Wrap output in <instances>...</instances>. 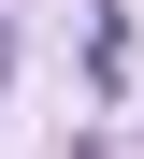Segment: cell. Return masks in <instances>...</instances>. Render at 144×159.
Returning <instances> with one entry per match:
<instances>
[{"label": "cell", "instance_id": "cell-1", "mask_svg": "<svg viewBox=\"0 0 144 159\" xmlns=\"http://www.w3.org/2000/svg\"><path fill=\"white\" fill-rule=\"evenodd\" d=\"M0 87H15V15H0Z\"/></svg>", "mask_w": 144, "mask_h": 159}]
</instances>
